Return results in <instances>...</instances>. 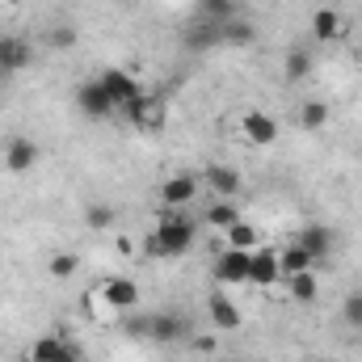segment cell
<instances>
[{
    "instance_id": "obj_28",
    "label": "cell",
    "mask_w": 362,
    "mask_h": 362,
    "mask_svg": "<svg viewBox=\"0 0 362 362\" xmlns=\"http://www.w3.org/2000/svg\"><path fill=\"white\" fill-rule=\"evenodd\" d=\"M198 4H202V13H206L211 21H232V13H236L232 0H198Z\"/></svg>"
},
{
    "instance_id": "obj_25",
    "label": "cell",
    "mask_w": 362,
    "mask_h": 362,
    "mask_svg": "<svg viewBox=\"0 0 362 362\" xmlns=\"http://www.w3.org/2000/svg\"><path fill=\"white\" fill-rule=\"evenodd\" d=\"M253 38H257V30L249 21H223V30H219V42H228V47H240V42H253Z\"/></svg>"
},
{
    "instance_id": "obj_18",
    "label": "cell",
    "mask_w": 362,
    "mask_h": 362,
    "mask_svg": "<svg viewBox=\"0 0 362 362\" xmlns=\"http://www.w3.org/2000/svg\"><path fill=\"white\" fill-rule=\"evenodd\" d=\"M312 34H316V42H337L341 38V13L337 8H316L312 13Z\"/></svg>"
},
{
    "instance_id": "obj_19",
    "label": "cell",
    "mask_w": 362,
    "mask_h": 362,
    "mask_svg": "<svg viewBox=\"0 0 362 362\" xmlns=\"http://www.w3.org/2000/svg\"><path fill=\"white\" fill-rule=\"evenodd\" d=\"M312 76V51L308 47H291L286 51V59H282V81H308Z\"/></svg>"
},
{
    "instance_id": "obj_24",
    "label": "cell",
    "mask_w": 362,
    "mask_h": 362,
    "mask_svg": "<svg viewBox=\"0 0 362 362\" xmlns=\"http://www.w3.org/2000/svg\"><path fill=\"white\" fill-rule=\"evenodd\" d=\"M325 122H329V105L325 101H303L299 105V127L303 131H320Z\"/></svg>"
},
{
    "instance_id": "obj_5",
    "label": "cell",
    "mask_w": 362,
    "mask_h": 362,
    "mask_svg": "<svg viewBox=\"0 0 362 362\" xmlns=\"http://www.w3.org/2000/svg\"><path fill=\"white\" fill-rule=\"evenodd\" d=\"M76 105H81V114H85L89 122H105L110 114H118V105L110 101V93L101 89L97 76H93V81H81V89H76Z\"/></svg>"
},
{
    "instance_id": "obj_12",
    "label": "cell",
    "mask_w": 362,
    "mask_h": 362,
    "mask_svg": "<svg viewBox=\"0 0 362 362\" xmlns=\"http://www.w3.org/2000/svg\"><path fill=\"white\" fill-rule=\"evenodd\" d=\"M240 135L249 139V148H274V139H278V122H274L266 110H249V114L240 118Z\"/></svg>"
},
{
    "instance_id": "obj_17",
    "label": "cell",
    "mask_w": 362,
    "mask_h": 362,
    "mask_svg": "<svg viewBox=\"0 0 362 362\" xmlns=\"http://www.w3.org/2000/svg\"><path fill=\"white\" fill-rule=\"evenodd\" d=\"M299 245L312 253V262H320V257H329V253H333V228H325V223H312V228H303Z\"/></svg>"
},
{
    "instance_id": "obj_31",
    "label": "cell",
    "mask_w": 362,
    "mask_h": 362,
    "mask_svg": "<svg viewBox=\"0 0 362 362\" xmlns=\"http://www.w3.org/2000/svg\"><path fill=\"white\" fill-rule=\"evenodd\" d=\"M4 81H13V76H4V72H0V85H4Z\"/></svg>"
},
{
    "instance_id": "obj_21",
    "label": "cell",
    "mask_w": 362,
    "mask_h": 362,
    "mask_svg": "<svg viewBox=\"0 0 362 362\" xmlns=\"http://www.w3.org/2000/svg\"><path fill=\"white\" fill-rule=\"evenodd\" d=\"M236 219H245V215H240V206H236L232 198H215V202H211V211H206V223H211V228H219V232H228Z\"/></svg>"
},
{
    "instance_id": "obj_13",
    "label": "cell",
    "mask_w": 362,
    "mask_h": 362,
    "mask_svg": "<svg viewBox=\"0 0 362 362\" xmlns=\"http://www.w3.org/2000/svg\"><path fill=\"white\" fill-rule=\"evenodd\" d=\"M206 316H211V325H215L219 333H236V329L245 325L240 308H236L223 291H211V295H206Z\"/></svg>"
},
{
    "instance_id": "obj_11",
    "label": "cell",
    "mask_w": 362,
    "mask_h": 362,
    "mask_svg": "<svg viewBox=\"0 0 362 362\" xmlns=\"http://www.w3.org/2000/svg\"><path fill=\"white\" fill-rule=\"evenodd\" d=\"M30 59H34V47H30L21 34H4V38H0V72H4V76L25 72Z\"/></svg>"
},
{
    "instance_id": "obj_23",
    "label": "cell",
    "mask_w": 362,
    "mask_h": 362,
    "mask_svg": "<svg viewBox=\"0 0 362 362\" xmlns=\"http://www.w3.org/2000/svg\"><path fill=\"white\" fill-rule=\"evenodd\" d=\"M47 274H51L55 282L76 278V274H81V253H72V249H68V253H55V257L47 262Z\"/></svg>"
},
{
    "instance_id": "obj_16",
    "label": "cell",
    "mask_w": 362,
    "mask_h": 362,
    "mask_svg": "<svg viewBox=\"0 0 362 362\" xmlns=\"http://www.w3.org/2000/svg\"><path fill=\"white\" fill-rule=\"evenodd\" d=\"M282 286H286V295H291L295 303H316V295H320V282H316V270L291 274V278H282Z\"/></svg>"
},
{
    "instance_id": "obj_29",
    "label": "cell",
    "mask_w": 362,
    "mask_h": 362,
    "mask_svg": "<svg viewBox=\"0 0 362 362\" xmlns=\"http://www.w3.org/2000/svg\"><path fill=\"white\" fill-rule=\"evenodd\" d=\"M47 47H55V51H68V47H76V30H72V25H59V30H51V34H47Z\"/></svg>"
},
{
    "instance_id": "obj_30",
    "label": "cell",
    "mask_w": 362,
    "mask_h": 362,
    "mask_svg": "<svg viewBox=\"0 0 362 362\" xmlns=\"http://www.w3.org/2000/svg\"><path fill=\"white\" fill-rule=\"evenodd\" d=\"M0 38H4V13H0Z\"/></svg>"
},
{
    "instance_id": "obj_9",
    "label": "cell",
    "mask_w": 362,
    "mask_h": 362,
    "mask_svg": "<svg viewBox=\"0 0 362 362\" xmlns=\"http://www.w3.org/2000/svg\"><path fill=\"white\" fill-rule=\"evenodd\" d=\"M97 81H101V89L110 93V101H114L118 110H122V105H131V101H135V97L144 93V85H139V81H135V76H131L127 68H105V72H101Z\"/></svg>"
},
{
    "instance_id": "obj_22",
    "label": "cell",
    "mask_w": 362,
    "mask_h": 362,
    "mask_svg": "<svg viewBox=\"0 0 362 362\" xmlns=\"http://www.w3.org/2000/svg\"><path fill=\"white\" fill-rule=\"evenodd\" d=\"M223 245H228V249H257V228H253V219H236V223L223 232Z\"/></svg>"
},
{
    "instance_id": "obj_3",
    "label": "cell",
    "mask_w": 362,
    "mask_h": 362,
    "mask_svg": "<svg viewBox=\"0 0 362 362\" xmlns=\"http://www.w3.org/2000/svg\"><path fill=\"white\" fill-rule=\"evenodd\" d=\"M131 333L152 337V341H160V346H173V341H181V337H189V320L177 316V312H152L148 320L131 325Z\"/></svg>"
},
{
    "instance_id": "obj_15",
    "label": "cell",
    "mask_w": 362,
    "mask_h": 362,
    "mask_svg": "<svg viewBox=\"0 0 362 362\" xmlns=\"http://www.w3.org/2000/svg\"><path fill=\"white\" fill-rule=\"evenodd\" d=\"M202 181L215 189V198H236L240 194V169H232V165H206V173H202Z\"/></svg>"
},
{
    "instance_id": "obj_2",
    "label": "cell",
    "mask_w": 362,
    "mask_h": 362,
    "mask_svg": "<svg viewBox=\"0 0 362 362\" xmlns=\"http://www.w3.org/2000/svg\"><path fill=\"white\" fill-rule=\"evenodd\" d=\"M97 299L105 303V316H122V312H135L139 308V286H135V278L114 274V278H105L97 286Z\"/></svg>"
},
{
    "instance_id": "obj_27",
    "label": "cell",
    "mask_w": 362,
    "mask_h": 362,
    "mask_svg": "<svg viewBox=\"0 0 362 362\" xmlns=\"http://www.w3.org/2000/svg\"><path fill=\"white\" fill-rule=\"evenodd\" d=\"M85 223H89V228H97V232H105V228L114 223V211H110L105 202H93L89 211H85Z\"/></svg>"
},
{
    "instance_id": "obj_14",
    "label": "cell",
    "mask_w": 362,
    "mask_h": 362,
    "mask_svg": "<svg viewBox=\"0 0 362 362\" xmlns=\"http://www.w3.org/2000/svg\"><path fill=\"white\" fill-rule=\"evenodd\" d=\"M34 165H38V144L25 139V135H13L4 144V169L8 173H30Z\"/></svg>"
},
{
    "instance_id": "obj_1",
    "label": "cell",
    "mask_w": 362,
    "mask_h": 362,
    "mask_svg": "<svg viewBox=\"0 0 362 362\" xmlns=\"http://www.w3.org/2000/svg\"><path fill=\"white\" fill-rule=\"evenodd\" d=\"M194 219L185 211H173V206H160L156 215V228L144 236V253L148 257H181L194 249Z\"/></svg>"
},
{
    "instance_id": "obj_6",
    "label": "cell",
    "mask_w": 362,
    "mask_h": 362,
    "mask_svg": "<svg viewBox=\"0 0 362 362\" xmlns=\"http://www.w3.org/2000/svg\"><path fill=\"white\" fill-rule=\"evenodd\" d=\"M202 189V177L198 173H173V177L160 181V206H173V211H185Z\"/></svg>"
},
{
    "instance_id": "obj_7",
    "label": "cell",
    "mask_w": 362,
    "mask_h": 362,
    "mask_svg": "<svg viewBox=\"0 0 362 362\" xmlns=\"http://www.w3.org/2000/svg\"><path fill=\"white\" fill-rule=\"evenodd\" d=\"M274 282H282V262H278V249L257 245V249L249 253V286L270 291Z\"/></svg>"
},
{
    "instance_id": "obj_10",
    "label": "cell",
    "mask_w": 362,
    "mask_h": 362,
    "mask_svg": "<svg viewBox=\"0 0 362 362\" xmlns=\"http://www.w3.org/2000/svg\"><path fill=\"white\" fill-rule=\"evenodd\" d=\"M122 114H127L131 127H139V131H156V127L165 122V105H160V97H152V93H139L131 105H122Z\"/></svg>"
},
{
    "instance_id": "obj_8",
    "label": "cell",
    "mask_w": 362,
    "mask_h": 362,
    "mask_svg": "<svg viewBox=\"0 0 362 362\" xmlns=\"http://www.w3.org/2000/svg\"><path fill=\"white\" fill-rule=\"evenodd\" d=\"M30 362H85L81 354V346L76 341H64V337H55V333H47V337H38L34 346H30Z\"/></svg>"
},
{
    "instance_id": "obj_26",
    "label": "cell",
    "mask_w": 362,
    "mask_h": 362,
    "mask_svg": "<svg viewBox=\"0 0 362 362\" xmlns=\"http://www.w3.org/2000/svg\"><path fill=\"white\" fill-rule=\"evenodd\" d=\"M341 320H346L350 329H362V291L346 295V303H341Z\"/></svg>"
},
{
    "instance_id": "obj_20",
    "label": "cell",
    "mask_w": 362,
    "mask_h": 362,
    "mask_svg": "<svg viewBox=\"0 0 362 362\" xmlns=\"http://www.w3.org/2000/svg\"><path fill=\"white\" fill-rule=\"evenodd\" d=\"M278 262H282V278H291V274H303V270H316V262H312V253L295 240V245H286V249H278Z\"/></svg>"
},
{
    "instance_id": "obj_4",
    "label": "cell",
    "mask_w": 362,
    "mask_h": 362,
    "mask_svg": "<svg viewBox=\"0 0 362 362\" xmlns=\"http://www.w3.org/2000/svg\"><path fill=\"white\" fill-rule=\"evenodd\" d=\"M249 253L253 249H228L223 245L211 262V278L223 286H249Z\"/></svg>"
}]
</instances>
